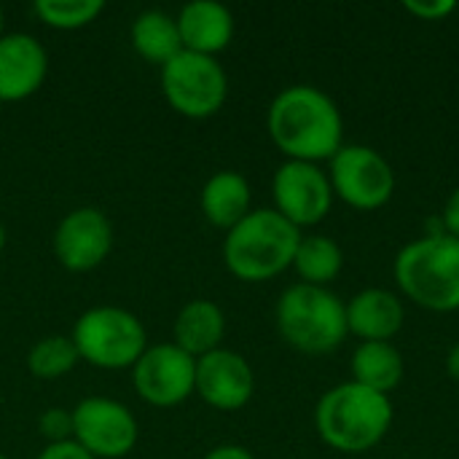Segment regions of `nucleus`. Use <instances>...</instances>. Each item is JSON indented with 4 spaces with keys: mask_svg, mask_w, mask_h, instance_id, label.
Here are the masks:
<instances>
[{
    "mask_svg": "<svg viewBox=\"0 0 459 459\" xmlns=\"http://www.w3.org/2000/svg\"><path fill=\"white\" fill-rule=\"evenodd\" d=\"M202 212L218 229H234L250 212V183L231 169L215 172L202 188Z\"/></svg>",
    "mask_w": 459,
    "mask_h": 459,
    "instance_id": "nucleus-18",
    "label": "nucleus"
},
{
    "mask_svg": "<svg viewBox=\"0 0 459 459\" xmlns=\"http://www.w3.org/2000/svg\"><path fill=\"white\" fill-rule=\"evenodd\" d=\"M406 8L414 16H420V19H444V16H449L457 8V3L455 0H433V3H414V0H409Z\"/></svg>",
    "mask_w": 459,
    "mask_h": 459,
    "instance_id": "nucleus-25",
    "label": "nucleus"
},
{
    "mask_svg": "<svg viewBox=\"0 0 459 459\" xmlns=\"http://www.w3.org/2000/svg\"><path fill=\"white\" fill-rule=\"evenodd\" d=\"M269 134L290 161L333 159L342 148V113L336 102L307 83L288 86L269 105Z\"/></svg>",
    "mask_w": 459,
    "mask_h": 459,
    "instance_id": "nucleus-1",
    "label": "nucleus"
},
{
    "mask_svg": "<svg viewBox=\"0 0 459 459\" xmlns=\"http://www.w3.org/2000/svg\"><path fill=\"white\" fill-rule=\"evenodd\" d=\"M132 46L134 51L151 62V65H167L172 56H178L183 51V43H180V32H178V19L159 11V8H151V11H143L134 22H132Z\"/></svg>",
    "mask_w": 459,
    "mask_h": 459,
    "instance_id": "nucleus-19",
    "label": "nucleus"
},
{
    "mask_svg": "<svg viewBox=\"0 0 459 459\" xmlns=\"http://www.w3.org/2000/svg\"><path fill=\"white\" fill-rule=\"evenodd\" d=\"M113 247V226L97 207L67 212L54 231V255L67 272L97 269Z\"/></svg>",
    "mask_w": 459,
    "mask_h": 459,
    "instance_id": "nucleus-12",
    "label": "nucleus"
},
{
    "mask_svg": "<svg viewBox=\"0 0 459 459\" xmlns=\"http://www.w3.org/2000/svg\"><path fill=\"white\" fill-rule=\"evenodd\" d=\"M277 212L296 229L320 223L333 202L331 180L309 161H285L272 183Z\"/></svg>",
    "mask_w": 459,
    "mask_h": 459,
    "instance_id": "nucleus-11",
    "label": "nucleus"
},
{
    "mask_svg": "<svg viewBox=\"0 0 459 459\" xmlns=\"http://www.w3.org/2000/svg\"><path fill=\"white\" fill-rule=\"evenodd\" d=\"M444 229L449 231V237L459 239V188L449 196V202L444 207Z\"/></svg>",
    "mask_w": 459,
    "mask_h": 459,
    "instance_id": "nucleus-27",
    "label": "nucleus"
},
{
    "mask_svg": "<svg viewBox=\"0 0 459 459\" xmlns=\"http://www.w3.org/2000/svg\"><path fill=\"white\" fill-rule=\"evenodd\" d=\"M301 231L277 210H250L226 231V269L245 282H264L282 274L299 250Z\"/></svg>",
    "mask_w": 459,
    "mask_h": 459,
    "instance_id": "nucleus-2",
    "label": "nucleus"
},
{
    "mask_svg": "<svg viewBox=\"0 0 459 459\" xmlns=\"http://www.w3.org/2000/svg\"><path fill=\"white\" fill-rule=\"evenodd\" d=\"M0 459H5V457H3V455H0Z\"/></svg>",
    "mask_w": 459,
    "mask_h": 459,
    "instance_id": "nucleus-33",
    "label": "nucleus"
},
{
    "mask_svg": "<svg viewBox=\"0 0 459 459\" xmlns=\"http://www.w3.org/2000/svg\"><path fill=\"white\" fill-rule=\"evenodd\" d=\"M48 73V56L38 38L27 32H8L0 38V102H19L32 97Z\"/></svg>",
    "mask_w": 459,
    "mask_h": 459,
    "instance_id": "nucleus-14",
    "label": "nucleus"
},
{
    "mask_svg": "<svg viewBox=\"0 0 459 459\" xmlns=\"http://www.w3.org/2000/svg\"><path fill=\"white\" fill-rule=\"evenodd\" d=\"M35 459H94L81 444L75 441H62V444H48Z\"/></svg>",
    "mask_w": 459,
    "mask_h": 459,
    "instance_id": "nucleus-26",
    "label": "nucleus"
},
{
    "mask_svg": "<svg viewBox=\"0 0 459 459\" xmlns=\"http://www.w3.org/2000/svg\"><path fill=\"white\" fill-rule=\"evenodd\" d=\"M132 379L145 403L172 409L194 395L196 360L175 344H153L134 363Z\"/></svg>",
    "mask_w": 459,
    "mask_h": 459,
    "instance_id": "nucleus-10",
    "label": "nucleus"
},
{
    "mask_svg": "<svg viewBox=\"0 0 459 459\" xmlns=\"http://www.w3.org/2000/svg\"><path fill=\"white\" fill-rule=\"evenodd\" d=\"M315 422L328 446L339 452H366L390 430L393 403L382 393L347 382L320 398Z\"/></svg>",
    "mask_w": 459,
    "mask_h": 459,
    "instance_id": "nucleus-3",
    "label": "nucleus"
},
{
    "mask_svg": "<svg viewBox=\"0 0 459 459\" xmlns=\"http://www.w3.org/2000/svg\"><path fill=\"white\" fill-rule=\"evenodd\" d=\"M38 430L48 444L73 441V411L65 409H48L38 420Z\"/></svg>",
    "mask_w": 459,
    "mask_h": 459,
    "instance_id": "nucleus-24",
    "label": "nucleus"
},
{
    "mask_svg": "<svg viewBox=\"0 0 459 459\" xmlns=\"http://www.w3.org/2000/svg\"><path fill=\"white\" fill-rule=\"evenodd\" d=\"M255 390V377L250 363L231 352V350H215L196 360V382L194 393L218 411H237L247 406Z\"/></svg>",
    "mask_w": 459,
    "mask_h": 459,
    "instance_id": "nucleus-13",
    "label": "nucleus"
},
{
    "mask_svg": "<svg viewBox=\"0 0 459 459\" xmlns=\"http://www.w3.org/2000/svg\"><path fill=\"white\" fill-rule=\"evenodd\" d=\"M105 11L102 0H35L38 19L51 30H81Z\"/></svg>",
    "mask_w": 459,
    "mask_h": 459,
    "instance_id": "nucleus-23",
    "label": "nucleus"
},
{
    "mask_svg": "<svg viewBox=\"0 0 459 459\" xmlns=\"http://www.w3.org/2000/svg\"><path fill=\"white\" fill-rule=\"evenodd\" d=\"M403 325V307L395 293L368 288L347 304V328L363 342H390Z\"/></svg>",
    "mask_w": 459,
    "mask_h": 459,
    "instance_id": "nucleus-16",
    "label": "nucleus"
},
{
    "mask_svg": "<svg viewBox=\"0 0 459 459\" xmlns=\"http://www.w3.org/2000/svg\"><path fill=\"white\" fill-rule=\"evenodd\" d=\"M73 344L81 360L105 371L134 368L140 355L148 350L143 323L121 307L86 309L73 328Z\"/></svg>",
    "mask_w": 459,
    "mask_h": 459,
    "instance_id": "nucleus-6",
    "label": "nucleus"
},
{
    "mask_svg": "<svg viewBox=\"0 0 459 459\" xmlns=\"http://www.w3.org/2000/svg\"><path fill=\"white\" fill-rule=\"evenodd\" d=\"M73 441L94 459H121L137 444V420L113 398H83L73 409Z\"/></svg>",
    "mask_w": 459,
    "mask_h": 459,
    "instance_id": "nucleus-8",
    "label": "nucleus"
},
{
    "mask_svg": "<svg viewBox=\"0 0 459 459\" xmlns=\"http://www.w3.org/2000/svg\"><path fill=\"white\" fill-rule=\"evenodd\" d=\"M3 27H5V13H3V8H0V38L5 35V32H3Z\"/></svg>",
    "mask_w": 459,
    "mask_h": 459,
    "instance_id": "nucleus-31",
    "label": "nucleus"
},
{
    "mask_svg": "<svg viewBox=\"0 0 459 459\" xmlns=\"http://www.w3.org/2000/svg\"><path fill=\"white\" fill-rule=\"evenodd\" d=\"M223 333H226V317L221 307L207 299H194L178 312V320L172 328V336H175L172 344L188 352L194 360H199L221 350Z\"/></svg>",
    "mask_w": 459,
    "mask_h": 459,
    "instance_id": "nucleus-17",
    "label": "nucleus"
},
{
    "mask_svg": "<svg viewBox=\"0 0 459 459\" xmlns=\"http://www.w3.org/2000/svg\"><path fill=\"white\" fill-rule=\"evenodd\" d=\"M352 377L358 385L387 395L403 379V358L390 342H363L352 355Z\"/></svg>",
    "mask_w": 459,
    "mask_h": 459,
    "instance_id": "nucleus-20",
    "label": "nucleus"
},
{
    "mask_svg": "<svg viewBox=\"0 0 459 459\" xmlns=\"http://www.w3.org/2000/svg\"><path fill=\"white\" fill-rule=\"evenodd\" d=\"M5 247V229H3V223H0V250Z\"/></svg>",
    "mask_w": 459,
    "mask_h": 459,
    "instance_id": "nucleus-30",
    "label": "nucleus"
},
{
    "mask_svg": "<svg viewBox=\"0 0 459 459\" xmlns=\"http://www.w3.org/2000/svg\"><path fill=\"white\" fill-rule=\"evenodd\" d=\"M277 328L293 350L325 355L333 352L350 333L347 307L331 290L299 282L280 296Z\"/></svg>",
    "mask_w": 459,
    "mask_h": 459,
    "instance_id": "nucleus-5",
    "label": "nucleus"
},
{
    "mask_svg": "<svg viewBox=\"0 0 459 459\" xmlns=\"http://www.w3.org/2000/svg\"><path fill=\"white\" fill-rule=\"evenodd\" d=\"M331 188L358 210H377L395 191L393 167L368 145H347L331 159Z\"/></svg>",
    "mask_w": 459,
    "mask_h": 459,
    "instance_id": "nucleus-9",
    "label": "nucleus"
},
{
    "mask_svg": "<svg viewBox=\"0 0 459 459\" xmlns=\"http://www.w3.org/2000/svg\"><path fill=\"white\" fill-rule=\"evenodd\" d=\"M81 355L70 336H46L32 344L27 355V368L38 379H59L78 366Z\"/></svg>",
    "mask_w": 459,
    "mask_h": 459,
    "instance_id": "nucleus-22",
    "label": "nucleus"
},
{
    "mask_svg": "<svg viewBox=\"0 0 459 459\" xmlns=\"http://www.w3.org/2000/svg\"><path fill=\"white\" fill-rule=\"evenodd\" d=\"M175 19L183 51L215 56L234 38V16L226 5L215 0H194L183 5Z\"/></svg>",
    "mask_w": 459,
    "mask_h": 459,
    "instance_id": "nucleus-15",
    "label": "nucleus"
},
{
    "mask_svg": "<svg viewBox=\"0 0 459 459\" xmlns=\"http://www.w3.org/2000/svg\"><path fill=\"white\" fill-rule=\"evenodd\" d=\"M342 247L328 237H301L293 266L307 285L323 288L342 272Z\"/></svg>",
    "mask_w": 459,
    "mask_h": 459,
    "instance_id": "nucleus-21",
    "label": "nucleus"
},
{
    "mask_svg": "<svg viewBox=\"0 0 459 459\" xmlns=\"http://www.w3.org/2000/svg\"><path fill=\"white\" fill-rule=\"evenodd\" d=\"M446 371H449L452 379H457L459 382V344L452 347V352H449V358H446Z\"/></svg>",
    "mask_w": 459,
    "mask_h": 459,
    "instance_id": "nucleus-29",
    "label": "nucleus"
},
{
    "mask_svg": "<svg viewBox=\"0 0 459 459\" xmlns=\"http://www.w3.org/2000/svg\"><path fill=\"white\" fill-rule=\"evenodd\" d=\"M0 110H3V102H0Z\"/></svg>",
    "mask_w": 459,
    "mask_h": 459,
    "instance_id": "nucleus-32",
    "label": "nucleus"
},
{
    "mask_svg": "<svg viewBox=\"0 0 459 459\" xmlns=\"http://www.w3.org/2000/svg\"><path fill=\"white\" fill-rule=\"evenodd\" d=\"M161 91L175 113L186 118H210L226 102L229 78L215 56L180 51L161 65Z\"/></svg>",
    "mask_w": 459,
    "mask_h": 459,
    "instance_id": "nucleus-7",
    "label": "nucleus"
},
{
    "mask_svg": "<svg viewBox=\"0 0 459 459\" xmlns=\"http://www.w3.org/2000/svg\"><path fill=\"white\" fill-rule=\"evenodd\" d=\"M202 459H255L245 446H237V444H223V446H215L210 449Z\"/></svg>",
    "mask_w": 459,
    "mask_h": 459,
    "instance_id": "nucleus-28",
    "label": "nucleus"
},
{
    "mask_svg": "<svg viewBox=\"0 0 459 459\" xmlns=\"http://www.w3.org/2000/svg\"><path fill=\"white\" fill-rule=\"evenodd\" d=\"M395 280L420 307L459 309V239L441 234L406 245L395 258Z\"/></svg>",
    "mask_w": 459,
    "mask_h": 459,
    "instance_id": "nucleus-4",
    "label": "nucleus"
}]
</instances>
